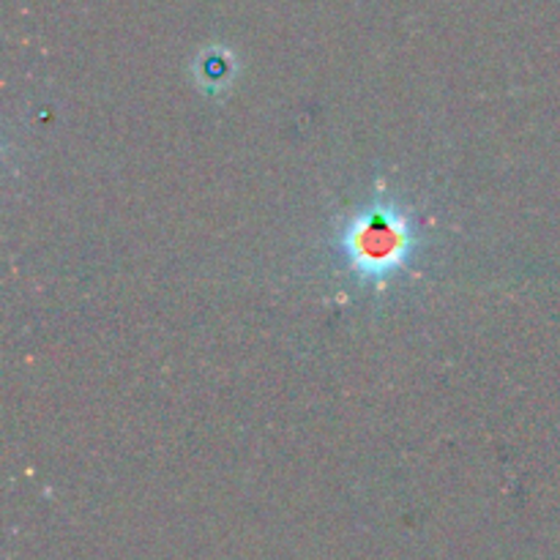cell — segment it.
Instances as JSON below:
<instances>
[{"mask_svg": "<svg viewBox=\"0 0 560 560\" xmlns=\"http://www.w3.org/2000/svg\"><path fill=\"white\" fill-rule=\"evenodd\" d=\"M413 217L397 200H375L350 213L337 233V255L359 284H383L416 255Z\"/></svg>", "mask_w": 560, "mask_h": 560, "instance_id": "1", "label": "cell"}, {"mask_svg": "<svg viewBox=\"0 0 560 560\" xmlns=\"http://www.w3.org/2000/svg\"><path fill=\"white\" fill-rule=\"evenodd\" d=\"M230 71V60L224 58V52H208L202 58V74H211V82H222L224 74Z\"/></svg>", "mask_w": 560, "mask_h": 560, "instance_id": "2", "label": "cell"}]
</instances>
